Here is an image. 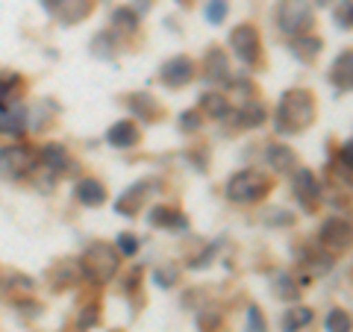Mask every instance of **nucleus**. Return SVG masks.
Segmentation results:
<instances>
[{"label": "nucleus", "mask_w": 353, "mask_h": 332, "mask_svg": "<svg viewBox=\"0 0 353 332\" xmlns=\"http://www.w3.org/2000/svg\"><path fill=\"white\" fill-rule=\"evenodd\" d=\"M312 121H315V101L306 88H292V92H285L280 97V106H277V112H274V127H277V132H283V136H297V132L312 127Z\"/></svg>", "instance_id": "obj_1"}, {"label": "nucleus", "mask_w": 353, "mask_h": 332, "mask_svg": "<svg viewBox=\"0 0 353 332\" xmlns=\"http://www.w3.org/2000/svg\"><path fill=\"white\" fill-rule=\"evenodd\" d=\"M118 268H121V253L112 245H106V241H92V245L83 250L80 273L88 282H94V285L112 282Z\"/></svg>", "instance_id": "obj_2"}, {"label": "nucleus", "mask_w": 353, "mask_h": 332, "mask_svg": "<svg viewBox=\"0 0 353 332\" xmlns=\"http://www.w3.org/2000/svg\"><path fill=\"white\" fill-rule=\"evenodd\" d=\"M271 191V176L268 174H262V171H239L230 176V183H227V197L233 203H259L265 194Z\"/></svg>", "instance_id": "obj_3"}, {"label": "nucleus", "mask_w": 353, "mask_h": 332, "mask_svg": "<svg viewBox=\"0 0 353 332\" xmlns=\"http://www.w3.org/2000/svg\"><path fill=\"white\" fill-rule=\"evenodd\" d=\"M277 24L289 36H306L315 27V12L309 0H280L277 6Z\"/></svg>", "instance_id": "obj_4"}, {"label": "nucleus", "mask_w": 353, "mask_h": 332, "mask_svg": "<svg viewBox=\"0 0 353 332\" xmlns=\"http://www.w3.org/2000/svg\"><path fill=\"white\" fill-rule=\"evenodd\" d=\"M36 168V150L30 145H9L0 150V180L18 183Z\"/></svg>", "instance_id": "obj_5"}, {"label": "nucleus", "mask_w": 353, "mask_h": 332, "mask_svg": "<svg viewBox=\"0 0 353 332\" xmlns=\"http://www.w3.org/2000/svg\"><path fill=\"white\" fill-rule=\"evenodd\" d=\"M230 48H233L236 56L245 62V65H256L262 56V39H259V30L250 27V24H241L230 32Z\"/></svg>", "instance_id": "obj_6"}, {"label": "nucleus", "mask_w": 353, "mask_h": 332, "mask_svg": "<svg viewBox=\"0 0 353 332\" xmlns=\"http://www.w3.org/2000/svg\"><path fill=\"white\" fill-rule=\"evenodd\" d=\"M292 191H294V200L301 203L306 212H312L321 200V183H318V176L309 171V168H297L292 171Z\"/></svg>", "instance_id": "obj_7"}, {"label": "nucleus", "mask_w": 353, "mask_h": 332, "mask_svg": "<svg viewBox=\"0 0 353 332\" xmlns=\"http://www.w3.org/2000/svg\"><path fill=\"white\" fill-rule=\"evenodd\" d=\"M318 241L327 247V250H347L350 247V220L345 218H327L321 224V232H318Z\"/></svg>", "instance_id": "obj_8"}, {"label": "nucleus", "mask_w": 353, "mask_h": 332, "mask_svg": "<svg viewBox=\"0 0 353 332\" xmlns=\"http://www.w3.org/2000/svg\"><path fill=\"white\" fill-rule=\"evenodd\" d=\"M162 83L168 85V88H183V85H189L194 80V62L189 56H174L162 65Z\"/></svg>", "instance_id": "obj_9"}, {"label": "nucleus", "mask_w": 353, "mask_h": 332, "mask_svg": "<svg viewBox=\"0 0 353 332\" xmlns=\"http://www.w3.org/2000/svg\"><path fill=\"white\" fill-rule=\"evenodd\" d=\"M203 76L209 83H218V85H230L233 83V74H230V62H227V53L221 48H212L203 59Z\"/></svg>", "instance_id": "obj_10"}, {"label": "nucleus", "mask_w": 353, "mask_h": 332, "mask_svg": "<svg viewBox=\"0 0 353 332\" xmlns=\"http://www.w3.org/2000/svg\"><path fill=\"white\" fill-rule=\"evenodd\" d=\"M39 159H41V165L53 176H68L74 171V159L68 156V150L59 147V145H48V147L39 153Z\"/></svg>", "instance_id": "obj_11"}, {"label": "nucleus", "mask_w": 353, "mask_h": 332, "mask_svg": "<svg viewBox=\"0 0 353 332\" xmlns=\"http://www.w3.org/2000/svg\"><path fill=\"white\" fill-rule=\"evenodd\" d=\"M265 159H268V165L277 174H292L297 168V153L289 145H280V141L268 145V150H265Z\"/></svg>", "instance_id": "obj_12"}, {"label": "nucleus", "mask_w": 353, "mask_h": 332, "mask_svg": "<svg viewBox=\"0 0 353 332\" xmlns=\"http://www.w3.org/2000/svg\"><path fill=\"white\" fill-rule=\"evenodd\" d=\"M330 80L339 92H350L353 88V50H341L339 59L333 62V71H330Z\"/></svg>", "instance_id": "obj_13"}, {"label": "nucleus", "mask_w": 353, "mask_h": 332, "mask_svg": "<svg viewBox=\"0 0 353 332\" xmlns=\"http://www.w3.org/2000/svg\"><path fill=\"white\" fill-rule=\"evenodd\" d=\"M27 127V112L21 106L0 103V132L3 136H21Z\"/></svg>", "instance_id": "obj_14"}, {"label": "nucleus", "mask_w": 353, "mask_h": 332, "mask_svg": "<svg viewBox=\"0 0 353 332\" xmlns=\"http://www.w3.org/2000/svg\"><path fill=\"white\" fill-rule=\"evenodd\" d=\"M139 129H136V124H130V121H118V124H112L109 127V132H106V141L112 147H136L139 145Z\"/></svg>", "instance_id": "obj_15"}, {"label": "nucleus", "mask_w": 353, "mask_h": 332, "mask_svg": "<svg viewBox=\"0 0 353 332\" xmlns=\"http://www.w3.org/2000/svg\"><path fill=\"white\" fill-rule=\"evenodd\" d=\"M148 200V183H139V185H132L130 191H124L118 197V203H115V212L118 215H136L139 209H141V203Z\"/></svg>", "instance_id": "obj_16"}, {"label": "nucleus", "mask_w": 353, "mask_h": 332, "mask_svg": "<svg viewBox=\"0 0 353 332\" xmlns=\"http://www.w3.org/2000/svg\"><path fill=\"white\" fill-rule=\"evenodd\" d=\"M321 50H324V41L318 39V36H294L292 41V53H294V59H301V62H315L318 56H321Z\"/></svg>", "instance_id": "obj_17"}, {"label": "nucleus", "mask_w": 353, "mask_h": 332, "mask_svg": "<svg viewBox=\"0 0 353 332\" xmlns=\"http://www.w3.org/2000/svg\"><path fill=\"white\" fill-rule=\"evenodd\" d=\"M77 200L83 206H101L106 200V188L101 180H92V176H85V180L77 183Z\"/></svg>", "instance_id": "obj_18"}, {"label": "nucleus", "mask_w": 353, "mask_h": 332, "mask_svg": "<svg viewBox=\"0 0 353 332\" xmlns=\"http://www.w3.org/2000/svg\"><path fill=\"white\" fill-rule=\"evenodd\" d=\"M265 121H268V109H265V103H259V101H250L239 109V127H248V129H256V127H262Z\"/></svg>", "instance_id": "obj_19"}, {"label": "nucleus", "mask_w": 353, "mask_h": 332, "mask_svg": "<svg viewBox=\"0 0 353 332\" xmlns=\"http://www.w3.org/2000/svg\"><path fill=\"white\" fill-rule=\"evenodd\" d=\"M88 9H92L88 0H59V6L53 15H57L62 24H77L83 15H88Z\"/></svg>", "instance_id": "obj_20"}, {"label": "nucleus", "mask_w": 353, "mask_h": 332, "mask_svg": "<svg viewBox=\"0 0 353 332\" xmlns=\"http://www.w3.org/2000/svg\"><path fill=\"white\" fill-rule=\"evenodd\" d=\"M148 220H150V227H168V229H185L189 227V220H185L180 212H174V209H168V206H157L153 212L148 215Z\"/></svg>", "instance_id": "obj_21"}, {"label": "nucleus", "mask_w": 353, "mask_h": 332, "mask_svg": "<svg viewBox=\"0 0 353 332\" xmlns=\"http://www.w3.org/2000/svg\"><path fill=\"white\" fill-rule=\"evenodd\" d=\"M201 112L209 115V118L224 121V118H230V103H227V97H224V94L209 92V94L201 97Z\"/></svg>", "instance_id": "obj_22"}, {"label": "nucleus", "mask_w": 353, "mask_h": 332, "mask_svg": "<svg viewBox=\"0 0 353 332\" xmlns=\"http://www.w3.org/2000/svg\"><path fill=\"white\" fill-rule=\"evenodd\" d=\"M127 106H130V112L136 115V118H141V121H153L157 118V112H159V106L153 103V97L150 94H130L127 97Z\"/></svg>", "instance_id": "obj_23"}, {"label": "nucleus", "mask_w": 353, "mask_h": 332, "mask_svg": "<svg viewBox=\"0 0 353 332\" xmlns=\"http://www.w3.org/2000/svg\"><path fill=\"white\" fill-rule=\"evenodd\" d=\"M303 256H306V259H301V264L309 271V273H306V280H309V276H315V273H327L330 268H333V256H330V253L303 250Z\"/></svg>", "instance_id": "obj_24"}, {"label": "nucleus", "mask_w": 353, "mask_h": 332, "mask_svg": "<svg viewBox=\"0 0 353 332\" xmlns=\"http://www.w3.org/2000/svg\"><path fill=\"white\" fill-rule=\"evenodd\" d=\"M312 309H306V306H294L285 312L283 318V332H297V329H303L306 324H312Z\"/></svg>", "instance_id": "obj_25"}, {"label": "nucleus", "mask_w": 353, "mask_h": 332, "mask_svg": "<svg viewBox=\"0 0 353 332\" xmlns=\"http://www.w3.org/2000/svg\"><path fill=\"white\" fill-rule=\"evenodd\" d=\"M112 24L121 32H136L139 30V15L132 12L130 6H121V9H115V12H112Z\"/></svg>", "instance_id": "obj_26"}, {"label": "nucleus", "mask_w": 353, "mask_h": 332, "mask_svg": "<svg viewBox=\"0 0 353 332\" xmlns=\"http://www.w3.org/2000/svg\"><path fill=\"white\" fill-rule=\"evenodd\" d=\"M327 332H350V315L345 309H333V312L327 315Z\"/></svg>", "instance_id": "obj_27"}, {"label": "nucleus", "mask_w": 353, "mask_h": 332, "mask_svg": "<svg viewBox=\"0 0 353 332\" xmlns=\"http://www.w3.org/2000/svg\"><path fill=\"white\" fill-rule=\"evenodd\" d=\"M227 12H230L227 0H209L206 3V21L209 24H221V21L227 18Z\"/></svg>", "instance_id": "obj_28"}, {"label": "nucleus", "mask_w": 353, "mask_h": 332, "mask_svg": "<svg viewBox=\"0 0 353 332\" xmlns=\"http://www.w3.org/2000/svg\"><path fill=\"white\" fill-rule=\"evenodd\" d=\"M297 291H301V289L294 285V276L292 273H280L277 276V294L283 297V300H294Z\"/></svg>", "instance_id": "obj_29"}, {"label": "nucleus", "mask_w": 353, "mask_h": 332, "mask_svg": "<svg viewBox=\"0 0 353 332\" xmlns=\"http://www.w3.org/2000/svg\"><path fill=\"white\" fill-rule=\"evenodd\" d=\"M336 21H339L341 30L353 27V0H341V6L336 9Z\"/></svg>", "instance_id": "obj_30"}, {"label": "nucleus", "mask_w": 353, "mask_h": 332, "mask_svg": "<svg viewBox=\"0 0 353 332\" xmlns=\"http://www.w3.org/2000/svg\"><path fill=\"white\" fill-rule=\"evenodd\" d=\"M136 250H139V238L130 236V232H121L118 236V253L121 256H132Z\"/></svg>", "instance_id": "obj_31"}, {"label": "nucleus", "mask_w": 353, "mask_h": 332, "mask_svg": "<svg viewBox=\"0 0 353 332\" xmlns=\"http://www.w3.org/2000/svg\"><path fill=\"white\" fill-rule=\"evenodd\" d=\"M201 124H203V118H201V112H194V109H189V112L180 115V127L185 132H197V129H201Z\"/></svg>", "instance_id": "obj_32"}, {"label": "nucleus", "mask_w": 353, "mask_h": 332, "mask_svg": "<svg viewBox=\"0 0 353 332\" xmlns=\"http://www.w3.org/2000/svg\"><path fill=\"white\" fill-rule=\"evenodd\" d=\"M248 320H250L253 332H265V318L259 312V306H248Z\"/></svg>", "instance_id": "obj_33"}, {"label": "nucleus", "mask_w": 353, "mask_h": 332, "mask_svg": "<svg viewBox=\"0 0 353 332\" xmlns=\"http://www.w3.org/2000/svg\"><path fill=\"white\" fill-rule=\"evenodd\" d=\"M77 324H80V329H88L97 324V306H88L85 312H80V318H77Z\"/></svg>", "instance_id": "obj_34"}, {"label": "nucleus", "mask_w": 353, "mask_h": 332, "mask_svg": "<svg viewBox=\"0 0 353 332\" xmlns=\"http://www.w3.org/2000/svg\"><path fill=\"white\" fill-rule=\"evenodd\" d=\"M339 165H345V168H353V141L347 138L345 145H341V153H339Z\"/></svg>", "instance_id": "obj_35"}, {"label": "nucleus", "mask_w": 353, "mask_h": 332, "mask_svg": "<svg viewBox=\"0 0 353 332\" xmlns=\"http://www.w3.org/2000/svg\"><path fill=\"white\" fill-rule=\"evenodd\" d=\"M271 215H265L268 224H292V215H283V209H268Z\"/></svg>", "instance_id": "obj_36"}, {"label": "nucleus", "mask_w": 353, "mask_h": 332, "mask_svg": "<svg viewBox=\"0 0 353 332\" xmlns=\"http://www.w3.org/2000/svg\"><path fill=\"white\" fill-rule=\"evenodd\" d=\"M153 280H157L162 289H168V285H174V280H176V271H157L153 273Z\"/></svg>", "instance_id": "obj_37"}, {"label": "nucleus", "mask_w": 353, "mask_h": 332, "mask_svg": "<svg viewBox=\"0 0 353 332\" xmlns=\"http://www.w3.org/2000/svg\"><path fill=\"white\" fill-rule=\"evenodd\" d=\"M215 250H218V245H212V247H209V250L203 253V256H197V259L192 262V268H206V264H209V262H212V256H215Z\"/></svg>", "instance_id": "obj_38"}, {"label": "nucleus", "mask_w": 353, "mask_h": 332, "mask_svg": "<svg viewBox=\"0 0 353 332\" xmlns=\"http://www.w3.org/2000/svg\"><path fill=\"white\" fill-rule=\"evenodd\" d=\"M41 6L44 9H48V12L53 15V12H57V6H59V0H41Z\"/></svg>", "instance_id": "obj_39"}, {"label": "nucleus", "mask_w": 353, "mask_h": 332, "mask_svg": "<svg viewBox=\"0 0 353 332\" xmlns=\"http://www.w3.org/2000/svg\"><path fill=\"white\" fill-rule=\"evenodd\" d=\"M318 3H330V0H318Z\"/></svg>", "instance_id": "obj_40"}]
</instances>
